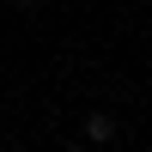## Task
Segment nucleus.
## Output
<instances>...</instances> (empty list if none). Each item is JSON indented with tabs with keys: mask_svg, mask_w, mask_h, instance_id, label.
Returning a JSON list of instances; mask_svg holds the SVG:
<instances>
[{
	"mask_svg": "<svg viewBox=\"0 0 152 152\" xmlns=\"http://www.w3.org/2000/svg\"><path fill=\"white\" fill-rule=\"evenodd\" d=\"M67 152H91V146H67Z\"/></svg>",
	"mask_w": 152,
	"mask_h": 152,
	"instance_id": "f03ea898",
	"label": "nucleus"
},
{
	"mask_svg": "<svg viewBox=\"0 0 152 152\" xmlns=\"http://www.w3.org/2000/svg\"><path fill=\"white\" fill-rule=\"evenodd\" d=\"M116 140V116H85V146H104Z\"/></svg>",
	"mask_w": 152,
	"mask_h": 152,
	"instance_id": "f257e3e1",
	"label": "nucleus"
},
{
	"mask_svg": "<svg viewBox=\"0 0 152 152\" xmlns=\"http://www.w3.org/2000/svg\"><path fill=\"white\" fill-rule=\"evenodd\" d=\"M18 6H37V0H18Z\"/></svg>",
	"mask_w": 152,
	"mask_h": 152,
	"instance_id": "7ed1b4c3",
	"label": "nucleus"
}]
</instances>
